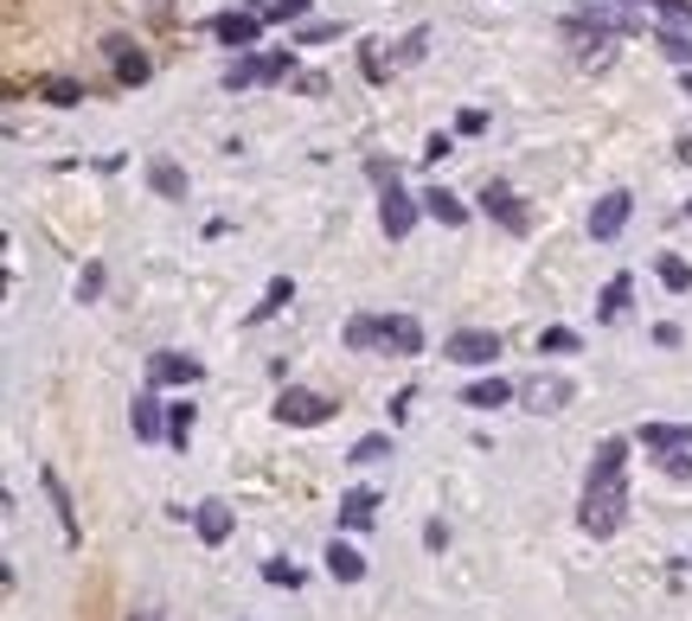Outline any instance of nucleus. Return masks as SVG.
Listing matches in <instances>:
<instances>
[{"label":"nucleus","instance_id":"1","mask_svg":"<svg viewBox=\"0 0 692 621\" xmlns=\"http://www.w3.org/2000/svg\"><path fill=\"white\" fill-rule=\"evenodd\" d=\"M622 513H628V493H622V487H589L584 532H589V539H610L615 525H622Z\"/></svg>","mask_w":692,"mask_h":621},{"label":"nucleus","instance_id":"2","mask_svg":"<svg viewBox=\"0 0 692 621\" xmlns=\"http://www.w3.org/2000/svg\"><path fill=\"white\" fill-rule=\"evenodd\" d=\"M328 416H333V397H321V391H282L276 397V423L314 430V423H328Z\"/></svg>","mask_w":692,"mask_h":621},{"label":"nucleus","instance_id":"3","mask_svg":"<svg viewBox=\"0 0 692 621\" xmlns=\"http://www.w3.org/2000/svg\"><path fill=\"white\" fill-rule=\"evenodd\" d=\"M442 359H456V365H494V359H500V334H481V327H461V334H449Z\"/></svg>","mask_w":692,"mask_h":621},{"label":"nucleus","instance_id":"4","mask_svg":"<svg viewBox=\"0 0 692 621\" xmlns=\"http://www.w3.org/2000/svg\"><path fill=\"white\" fill-rule=\"evenodd\" d=\"M417 211H423V199H410L405 186H384V199H379V225H384V237H410Z\"/></svg>","mask_w":692,"mask_h":621},{"label":"nucleus","instance_id":"5","mask_svg":"<svg viewBox=\"0 0 692 621\" xmlns=\"http://www.w3.org/2000/svg\"><path fill=\"white\" fill-rule=\"evenodd\" d=\"M628 211H635V199H628V193H610V199H596V211H589V231L610 244V237H622Z\"/></svg>","mask_w":692,"mask_h":621},{"label":"nucleus","instance_id":"6","mask_svg":"<svg viewBox=\"0 0 692 621\" xmlns=\"http://www.w3.org/2000/svg\"><path fill=\"white\" fill-rule=\"evenodd\" d=\"M212 32L225 39L231 52H251L256 32H263V20H256V13H218V20H212Z\"/></svg>","mask_w":692,"mask_h":621},{"label":"nucleus","instance_id":"7","mask_svg":"<svg viewBox=\"0 0 692 621\" xmlns=\"http://www.w3.org/2000/svg\"><path fill=\"white\" fill-rule=\"evenodd\" d=\"M384 353H398V359L423 353V327H417L410 314H384Z\"/></svg>","mask_w":692,"mask_h":621},{"label":"nucleus","instance_id":"8","mask_svg":"<svg viewBox=\"0 0 692 621\" xmlns=\"http://www.w3.org/2000/svg\"><path fill=\"white\" fill-rule=\"evenodd\" d=\"M148 378L154 385H199V359H186V353H154Z\"/></svg>","mask_w":692,"mask_h":621},{"label":"nucleus","instance_id":"9","mask_svg":"<svg viewBox=\"0 0 692 621\" xmlns=\"http://www.w3.org/2000/svg\"><path fill=\"white\" fill-rule=\"evenodd\" d=\"M372 519H379V493H372V487L340 493V525H347V532H366Z\"/></svg>","mask_w":692,"mask_h":621},{"label":"nucleus","instance_id":"10","mask_svg":"<svg viewBox=\"0 0 692 621\" xmlns=\"http://www.w3.org/2000/svg\"><path fill=\"white\" fill-rule=\"evenodd\" d=\"M641 448L647 455H673V448H692L686 423H641Z\"/></svg>","mask_w":692,"mask_h":621},{"label":"nucleus","instance_id":"11","mask_svg":"<svg viewBox=\"0 0 692 621\" xmlns=\"http://www.w3.org/2000/svg\"><path fill=\"white\" fill-rule=\"evenodd\" d=\"M128 423H135V442H160V436H167L160 397H154V391H142V397H135V411H128Z\"/></svg>","mask_w":692,"mask_h":621},{"label":"nucleus","instance_id":"12","mask_svg":"<svg viewBox=\"0 0 692 621\" xmlns=\"http://www.w3.org/2000/svg\"><path fill=\"white\" fill-rule=\"evenodd\" d=\"M103 52H109V65H116V83H148V52H135L128 39H109Z\"/></svg>","mask_w":692,"mask_h":621},{"label":"nucleus","instance_id":"13","mask_svg":"<svg viewBox=\"0 0 692 621\" xmlns=\"http://www.w3.org/2000/svg\"><path fill=\"white\" fill-rule=\"evenodd\" d=\"M622 462H628V442H603L589 462V487H622Z\"/></svg>","mask_w":692,"mask_h":621},{"label":"nucleus","instance_id":"14","mask_svg":"<svg viewBox=\"0 0 692 621\" xmlns=\"http://www.w3.org/2000/svg\"><path fill=\"white\" fill-rule=\"evenodd\" d=\"M481 211H487V218H500L507 231H526V211H519V199H513L507 186H487V193H481Z\"/></svg>","mask_w":692,"mask_h":621},{"label":"nucleus","instance_id":"15","mask_svg":"<svg viewBox=\"0 0 692 621\" xmlns=\"http://www.w3.org/2000/svg\"><path fill=\"white\" fill-rule=\"evenodd\" d=\"M328 576H333V583H359V576H366V558H359L347 539H333L328 544Z\"/></svg>","mask_w":692,"mask_h":621},{"label":"nucleus","instance_id":"16","mask_svg":"<svg viewBox=\"0 0 692 621\" xmlns=\"http://www.w3.org/2000/svg\"><path fill=\"white\" fill-rule=\"evenodd\" d=\"M193 525H199V539H205V544H225V539H231V506L205 500V506H193Z\"/></svg>","mask_w":692,"mask_h":621},{"label":"nucleus","instance_id":"17","mask_svg":"<svg viewBox=\"0 0 692 621\" xmlns=\"http://www.w3.org/2000/svg\"><path fill=\"white\" fill-rule=\"evenodd\" d=\"M519 397H526L533 411H558L564 397H571V385H564V378H526V385H519Z\"/></svg>","mask_w":692,"mask_h":621},{"label":"nucleus","instance_id":"18","mask_svg":"<svg viewBox=\"0 0 692 621\" xmlns=\"http://www.w3.org/2000/svg\"><path fill=\"white\" fill-rule=\"evenodd\" d=\"M507 397H513L507 378H481V385H468V391H461V404H468V411H500Z\"/></svg>","mask_w":692,"mask_h":621},{"label":"nucleus","instance_id":"19","mask_svg":"<svg viewBox=\"0 0 692 621\" xmlns=\"http://www.w3.org/2000/svg\"><path fill=\"white\" fill-rule=\"evenodd\" d=\"M423 211H430V218H442L449 231H456V225H468V206H461L456 193H442V186H430V193H423Z\"/></svg>","mask_w":692,"mask_h":621},{"label":"nucleus","instance_id":"20","mask_svg":"<svg viewBox=\"0 0 692 621\" xmlns=\"http://www.w3.org/2000/svg\"><path fill=\"white\" fill-rule=\"evenodd\" d=\"M347 346H353V353H372V346H384V321H372V314H353V321H347Z\"/></svg>","mask_w":692,"mask_h":621},{"label":"nucleus","instance_id":"21","mask_svg":"<svg viewBox=\"0 0 692 621\" xmlns=\"http://www.w3.org/2000/svg\"><path fill=\"white\" fill-rule=\"evenodd\" d=\"M148 186L160 193V199H186V174H179L174 160H154V167H148Z\"/></svg>","mask_w":692,"mask_h":621},{"label":"nucleus","instance_id":"22","mask_svg":"<svg viewBox=\"0 0 692 621\" xmlns=\"http://www.w3.org/2000/svg\"><path fill=\"white\" fill-rule=\"evenodd\" d=\"M39 97L58 103V109H71V103H84V83H77V78H46V83H39Z\"/></svg>","mask_w":692,"mask_h":621},{"label":"nucleus","instance_id":"23","mask_svg":"<svg viewBox=\"0 0 692 621\" xmlns=\"http://www.w3.org/2000/svg\"><path fill=\"white\" fill-rule=\"evenodd\" d=\"M628 295H635V283L628 276H610V288H603V321H622L628 314Z\"/></svg>","mask_w":692,"mask_h":621},{"label":"nucleus","instance_id":"24","mask_svg":"<svg viewBox=\"0 0 692 621\" xmlns=\"http://www.w3.org/2000/svg\"><path fill=\"white\" fill-rule=\"evenodd\" d=\"M289 302H295V283H289V276H276V283H270V295L256 302V314H251V321H270V314H282Z\"/></svg>","mask_w":692,"mask_h":621},{"label":"nucleus","instance_id":"25","mask_svg":"<svg viewBox=\"0 0 692 621\" xmlns=\"http://www.w3.org/2000/svg\"><path fill=\"white\" fill-rule=\"evenodd\" d=\"M251 83H263V58H231L225 90H251Z\"/></svg>","mask_w":692,"mask_h":621},{"label":"nucleus","instance_id":"26","mask_svg":"<svg viewBox=\"0 0 692 621\" xmlns=\"http://www.w3.org/2000/svg\"><path fill=\"white\" fill-rule=\"evenodd\" d=\"M654 46H661L666 58H680V65H692V32H686V27H666V32H654Z\"/></svg>","mask_w":692,"mask_h":621},{"label":"nucleus","instance_id":"27","mask_svg":"<svg viewBox=\"0 0 692 621\" xmlns=\"http://www.w3.org/2000/svg\"><path fill=\"white\" fill-rule=\"evenodd\" d=\"M167 442H174V448L193 442V404H174V411H167Z\"/></svg>","mask_w":692,"mask_h":621},{"label":"nucleus","instance_id":"28","mask_svg":"<svg viewBox=\"0 0 692 621\" xmlns=\"http://www.w3.org/2000/svg\"><path fill=\"white\" fill-rule=\"evenodd\" d=\"M46 493H51V506H58V525H65V539H77V519H71V500H65V487H58V474L46 467Z\"/></svg>","mask_w":692,"mask_h":621},{"label":"nucleus","instance_id":"29","mask_svg":"<svg viewBox=\"0 0 692 621\" xmlns=\"http://www.w3.org/2000/svg\"><path fill=\"white\" fill-rule=\"evenodd\" d=\"M661 283L673 288V295H686V288H692V263H680V257H661Z\"/></svg>","mask_w":692,"mask_h":621},{"label":"nucleus","instance_id":"30","mask_svg":"<svg viewBox=\"0 0 692 621\" xmlns=\"http://www.w3.org/2000/svg\"><path fill=\"white\" fill-rule=\"evenodd\" d=\"M538 353H577V334L571 327H545L538 334Z\"/></svg>","mask_w":692,"mask_h":621},{"label":"nucleus","instance_id":"31","mask_svg":"<svg viewBox=\"0 0 692 621\" xmlns=\"http://www.w3.org/2000/svg\"><path fill=\"white\" fill-rule=\"evenodd\" d=\"M263 576H270L276 590H302V570H295V564H282V558H270V564H263Z\"/></svg>","mask_w":692,"mask_h":621},{"label":"nucleus","instance_id":"32","mask_svg":"<svg viewBox=\"0 0 692 621\" xmlns=\"http://www.w3.org/2000/svg\"><path fill=\"white\" fill-rule=\"evenodd\" d=\"M328 39H340V20H314V27L295 32V46H328Z\"/></svg>","mask_w":692,"mask_h":621},{"label":"nucleus","instance_id":"33","mask_svg":"<svg viewBox=\"0 0 692 621\" xmlns=\"http://www.w3.org/2000/svg\"><path fill=\"white\" fill-rule=\"evenodd\" d=\"M647 7H661L666 27H686L692 32V0H647Z\"/></svg>","mask_w":692,"mask_h":621},{"label":"nucleus","instance_id":"34","mask_svg":"<svg viewBox=\"0 0 692 621\" xmlns=\"http://www.w3.org/2000/svg\"><path fill=\"white\" fill-rule=\"evenodd\" d=\"M391 455V436H366V442H353V462H384Z\"/></svg>","mask_w":692,"mask_h":621},{"label":"nucleus","instance_id":"35","mask_svg":"<svg viewBox=\"0 0 692 621\" xmlns=\"http://www.w3.org/2000/svg\"><path fill=\"white\" fill-rule=\"evenodd\" d=\"M103 295V263H90L84 276H77V302H97Z\"/></svg>","mask_w":692,"mask_h":621},{"label":"nucleus","instance_id":"36","mask_svg":"<svg viewBox=\"0 0 692 621\" xmlns=\"http://www.w3.org/2000/svg\"><path fill=\"white\" fill-rule=\"evenodd\" d=\"M263 13H270V20H302V13H308V0H270Z\"/></svg>","mask_w":692,"mask_h":621},{"label":"nucleus","instance_id":"37","mask_svg":"<svg viewBox=\"0 0 692 621\" xmlns=\"http://www.w3.org/2000/svg\"><path fill=\"white\" fill-rule=\"evenodd\" d=\"M423 52H430V32H410L405 46H398V58H405V65H417Z\"/></svg>","mask_w":692,"mask_h":621},{"label":"nucleus","instance_id":"38","mask_svg":"<svg viewBox=\"0 0 692 621\" xmlns=\"http://www.w3.org/2000/svg\"><path fill=\"white\" fill-rule=\"evenodd\" d=\"M666 481H680V487H686V481H692V455H666Z\"/></svg>","mask_w":692,"mask_h":621},{"label":"nucleus","instance_id":"39","mask_svg":"<svg viewBox=\"0 0 692 621\" xmlns=\"http://www.w3.org/2000/svg\"><path fill=\"white\" fill-rule=\"evenodd\" d=\"M276 78H289V52H270V58H263V83H276Z\"/></svg>","mask_w":692,"mask_h":621},{"label":"nucleus","instance_id":"40","mask_svg":"<svg viewBox=\"0 0 692 621\" xmlns=\"http://www.w3.org/2000/svg\"><path fill=\"white\" fill-rule=\"evenodd\" d=\"M423 544H430V551H442V544H449V525H442V519H430V525H423Z\"/></svg>","mask_w":692,"mask_h":621},{"label":"nucleus","instance_id":"41","mask_svg":"<svg viewBox=\"0 0 692 621\" xmlns=\"http://www.w3.org/2000/svg\"><path fill=\"white\" fill-rule=\"evenodd\" d=\"M456 129H461V135H481V129H487V116H481V109H461Z\"/></svg>","mask_w":692,"mask_h":621},{"label":"nucleus","instance_id":"42","mask_svg":"<svg viewBox=\"0 0 692 621\" xmlns=\"http://www.w3.org/2000/svg\"><path fill=\"white\" fill-rule=\"evenodd\" d=\"M686 97H692V71H686Z\"/></svg>","mask_w":692,"mask_h":621},{"label":"nucleus","instance_id":"43","mask_svg":"<svg viewBox=\"0 0 692 621\" xmlns=\"http://www.w3.org/2000/svg\"><path fill=\"white\" fill-rule=\"evenodd\" d=\"M686 218H692V199H686Z\"/></svg>","mask_w":692,"mask_h":621},{"label":"nucleus","instance_id":"44","mask_svg":"<svg viewBox=\"0 0 692 621\" xmlns=\"http://www.w3.org/2000/svg\"><path fill=\"white\" fill-rule=\"evenodd\" d=\"M135 621H148V615H135Z\"/></svg>","mask_w":692,"mask_h":621}]
</instances>
